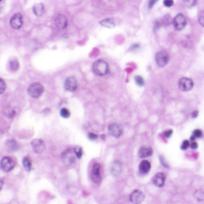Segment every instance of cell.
<instances>
[{"label":"cell","mask_w":204,"mask_h":204,"mask_svg":"<svg viewBox=\"0 0 204 204\" xmlns=\"http://www.w3.org/2000/svg\"><path fill=\"white\" fill-rule=\"evenodd\" d=\"M109 70V64L102 59L96 61L92 65V71L98 76H104L106 75Z\"/></svg>","instance_id":"obj_1"},{"label":"cell","mask_w":204,"mask_h":204,"mask_svg":"<svg viewBox=\"0 0 204 204\" xmlns=\"http://www.w3.org/2000/svg\"><path fill=\"white\" fill-rule=\"evenodd\" d=\"M45 88L40 83H33L30 85L28 88V93L34 98H38L43 94Z\"/></svg>","instance_id":"obj_2"},{"label":"cell","mask_w":204,"mask_h":204,"mask_svg":"<svg viewBox=\"0 0 204 204\" xmlns=\"http://www.w3.org/2000/svg\"><path fill=\"white\" fill-rule=\"evenodd\" d=\"M0 166L1 169L4 172H8L14 168L15 166V163L12 158L6 156L2 158L1 160Z\"/></svg>","instance_id":"obj_3"},{"label":"cell","mask_w":204,"mask_h":204,"mask_svg":"<svg viewBox=\"0 0 204 204\" xmlns=\"http://www.w3.org/2000/svg\"><path fill=\"white\" fill-rule=\"evenodd\" d=\"M155 61L159 67H164L169 61V55L165 51H159L156 54Z\"/></svg>","instance_id":"obj_4"},{"label":"cell","mask_w":204,"mask_h":204,"mask_svg":"<svg viewBox=\"0 0 204 204\" xmlns=\"http://www.w3.org/2000/svg\"><path fill=\"white\" fill-rule=\"evenodd\" d=\"M173 24L176 31H180L183 30L186 25V20L185 16L181 13L178 14L173 20Z\"/></svg>","instance_id":"obj_5"},{"label":"cell","mask_w":204,"mask_h":204,"mask_svg":"<svg viewBox=\"0 0 204 204\" xmlns=\"http://www.w3.org/2000/svg\"><path fill=\"white\" fill-rule=\"evenodd\" d=\"M194 83L190 78L183 77L179 80V86L180 89L184 92L189 91L193 88Z\"/></svg>","instance_id":"obj_6"},{"label":"cell","mask_w":204,"mask_h":204,"mask_svg":"<svg viewBox=\"0 0 204 204\" xmlns=\"http://www.w3.org/2000/svg\"><path fill=\"white\" fill-rule=\"evenodd\" d=\"M91 179L92 181L96 184H99L101 182V166L99 164H94V165L92 166L91 171Z\"/></svg>","instance_id":"obj_7"},{"label":"cell","mask_w":204,"mask_h":204,"mask_svg":"<svg viewBox=\"0 0 204 204\" xmlns=\"http://www.w3.org/2000/svg\"><path fill=\"white\" fill-rule=\"evenodd\" d=\"M74 154V152L72 151V149H67L62 153V160L66 165L72 164L76 159Z\"/></svg>","instance_id":"obj_8"},{"label":"cell","mask_w":204,"mask_h":204,"mask_svg":"<svg viewBox=\"0 0 204 204\" xmlns=\"http://www.w3.org/2000/svg\"><path fill=\"white\" fill-rule=\"evenodd\" d=\"M78 82L74 77H68L66 78L64 83V88L71 92H74L77 88Z\"/></svg>","instance_id":"obj_9"},{"label":"cell","mask_w":204,"mask_h":204,"mask_svg":"<svg viewBox=\"0 0 204 204\" xmlns=\"http://www.w3.org/2000/svg\"><path fill=\"white\" fill-rule=\"evenodd\" d=\"M11 27L14 30H18L23 25V16L20 13H16L11 18L10 20Z\"/></svg>","instance_id":"obj_10"},{"label":"cell","mask_w":204,"mask_h":204,"mask_svg":"<svg viewBox=\"0 0 204 204\" xmlns=\"http://www.w3.org/2000/svg\"><path fill=\"white\" fill-rule=\"evenodd\" d=\"M108 130L110 135L115 138H119L123 134V129L117 123H113L110 124L109 126Z\"/></svg>","instance_id":"obj_11"},{"label":"cell","mask_w":204,"mask_h":204,"mask_svg":"<svg viewBox=\"0 0 204 204\" xmlns=\"http://www.w3.org/2000/svg\"><path fill=\"white\" fill-rule=\"evenodd\" d=\"M144 194L140 190H135L131 193L129 196V199L131 202L134 204H141L144 201Z\"/></svg>","instance_id":"obj_12"},{"label":"cell","mask_w":204,"mask_h":204,"mask_svg":"<svg viewBox=\"0 0 204 204\" xmlns=\"http://www.w3.org/2000/svg\"><path fill=\"white\" fill-rule=\"evenodd\" d=\"M33 150L36 153L40 154L44 152L46 149L45 142L40 139H35L31 142Z\"/></svg>","instance_id":"obj_13"},{"label":"cell","mask_w":204,"mask_h":204,"mask_svg":"<svg viewBox=\"0 0 204 204\" xmlns=\"http://www.w3.org/2000/svg\"><path fill=\"white\" fill-rule=\"evenodd\" d=\"M55 24L59 30H64L67 27L68 20L64 15L59 14L55 19Z\"/></svg>","instance_id":"obj_14"},{"label":"cell","mask_w":204,"mask_h":204,"mask_svg":"<svg viewBox=\"0 0 204 204\" xmlns=\"http://www.w3.org/2000/svg\"><path fill=\"white\" fill-rule=\"evenodd\" d=\"M110 171L113 176L118 177L121 174L122 171V164L121 162L118 160L113 161L111 164Z\"/></svg>","instance_id":"obj_15"},{"label":"cell","mask_w":204,"mask_h":204,"mask_svg":"<svg viewBox=\"0 0 204 204\" xmlns=\"http://www.w3.org/2000/svg\"><path fill=\"white\" fill-rule=\"evenodd\" d=\"M153 154V149L151 146L144 145L139 148L138 155L140 158H146Z\"/></svg>","instance_id":"obj_16"},{"label":"cell","mask_w":204,"mask_h":204,"mask_svg":"<svg viewBox=\"0 0 204 204\" xmlns=\"http://www.w3.org/2000/svg\"><path fill=\"white\" fill-rule=\"evenodd\" d=\"M165 179L166 177L164 173L159 172L153 177V183L154 185L158 187H162L165 185Z\"/></svg>","instance_id":"obj_17"},{"label":"cell","mask_w":204,"mask_h":204,"mask_svg":"<svg viewBox=\"0 0 204 204\" xmlns=\"http://www.w3.org/2000/svg\"><path fill=\"white\" fill-rule=\"evenodd\" d=\"M151 164L147 160H142L139 165V171L142 174H146L150 171Z\"/></svg>","instance_id":"obj_18"},{"label":"cell","mask_w":204,"mask_h":204,"mask_svg":"<svg viewBox=\"0 0 204 204\" xmlns=\"http://www.w3.org/2000/svg\"><path fill=\"white\" fill-rule=\"evenodd\" d=\"M7 150L9 152H14L19 149V145L14 140H8L6 142Z\"/></svg>","instance_id":"obj_19"},{"label":"cell","mask_w":204,"mask_h":204,"mask_svg":"<svg viewBox=\"0 0 204 204\" xmlns=\"http://www.w3.org/2000/svg\"><path fill=\"white\" fill-rule=\"evenodd\" d=\"M32 10L34 14L39 18L45 13V6L42 3H37L33 6Z\"/></svg>","instance_id":"obj_20"},{"label":"cell","mask_w":204,"mask_h":204,"mask_svg":"<svg viewBox=\"0 0 204 204\" xmlns=\"http://www.w3.org/2000/svg\"><path fill=\"white\" fill-rule=\"evenodd\" d=\"M99 24L104 27L108 28H113L115 25V21L111 18L103 19L101 21H100Z\"/></svg>","instance_id":"obj_21"},{"label":"cell","mask_w":204,"mask_h":204,"mask_svg":"<svg viewBox=\"0 0 204 204\" xmlns=\"http://www.w3.org/2000/svg\"><path fill=\"white\" fill-rule=\"evenodd\" d=\"M23 166L27 171H30L32 169V162L28 157H24L22 160Z\"/></svg>","instance_id":"obj_22"},{"label":"cell","mask_w":204,"mask_h":204,"mask_svg":"<svg viewBox=\"0 0 204 204\" xmlns=\"http://www.w3.org/2000/svg\"><path fill=\"white\" fill-rule=\"evenodd\" d=\"M160 22L162 25L168 26L170 25L173 22H172V18H171V16L168 14L163 17Z\"/></svg>","instance_id":"obj_23"},{"label":"cell","mask_w":204,"mask_h":204,"mask_svg":"<svg viewBox=\"0 0 204 204\" xmlns=\"http://www.w3.org/2000/svg\"><path fill=\"white\" fill-rule=\"evenodd\" d=\"M9 65L11 70L13 71L17 70L19 68V64L17 60L13 59L9 61Z\"/></svg>","instance_id":"obj_24"},{"label":"cell","mask_w":204,"mask_h":204,"mask_svg":"<svg viewBox=\"0 0 204 204\" xmlns=\"http://www.w3.org/2000/svg\"><path fill=\"white\" fill-rule=\"evenodd\" d=\"M60 115H61V116L62 117L65 118V119H68V118H69L70 117V111H69L68 109H66V108H62L61 110Z\"/></svg>","instance_id":"obj_25"},{"label":"cell","mask_w":204,"mask_h":204,"mask_svg":"<svg viewBox=\"0 0 204 204\" xmlns=\"http://www.w3.org/2000/svg\"><path fill=\"white\" fill-rule=\"evenodd\" d=\"M74 152L75 154L76 155L77 158L78 159H81L83 155V150H82V148L78 146H77L76 147H74Z\"/></svg>","instance_id":"obj_26"},{"label":"cell","mask_w":204,"mask_h":204,"mask_svg":"<svg viewBox=\"0 0 204 204\" xmlns=\"http://www.w3.org/2000/svg\"><path fill=\"white\" fill-rule=\"evenodd\" d=\"M195 197L198 201H204V191L201 190L196 191L195 193Z\"/></svg>","instance_id":"obj_27"},{"label":"cell","mask_w":204,"mask_h":204,"mask_svg":"<svg viewBox=\"0 0 204 204\" xmlns=\"http://www.w3.org/2000/svg\"><path fill=\"white\" fill-rule=\"evenodd\" d=\"M134 79H135V83L138 86L142 87V86H143L144 85L145 82H144V78L140 76H137L135 77Z\"/></svg>","instance_id":"obj_28"},{"label":"cell","mask_w":204,"mask_h":204,"mask_svg":"<svg viewBox=\"0 0 204 204\" xmlns=\"http://www.w3.org/2000/svg\"><path fill=\"white\" fill-rule=\"evenodd\" d=\"M198 22L200 24V25L204 27V11H201L198 16Z\"/></svg>","instance_id":"obj_29"},{"label":"cell","mask_w":204,"mask_h":204,"mask_svg":"<svg viewBox=\"0 0 204 204\" xmlns=\"http://www.w3.org/2000/svg\"><path fill=\"white\" fill-rule=\"evenodd\" d=\"M196 1H193V0H190V1H184V4L185 6L189 7L194 6L196 4Z\"/></svg>","instance_id":"obj_30"},{"label":"cell","mask_w":204,"mask_h":204,"mask_svg":"<svg viewBox=\"0 0 204 204\" xmlns=\"http://www.w3.org/2000/svg\"><path fill=\"white\" fill-rule=\"evenodd\" d=\"M6 90V83L4 80L1 78L0 79V94H2Z\"/></svg>","instance_id":"obj_31"},{"label":"cell","mask_w":204,"mask_h":204,"mask_svg":"<svg viewBox=\"0 0 204 204\" xmlns=\"http://www.w3.org/2000/svg\"><path fill=\"white\" fill-rule=\"evenodd\" d=\"M6 114L8 117L12 118L16 115V111L14 110H13V109H10L7 111Z\"/></svg>","instance_id":"obj_32"},{"label":"cell","mask_w":204,"mask_h":204,"mask_svg":"<svg viewBox=\"0 0 204 204\" xmlns=\"http://www.w3.org/2000/svg\"><path fill=\"white\" fill-rule=\"evenodd\" d=\"M202 132L201 130L200 129H195L193 132V135L194 137H195L196 138H199L202 136Z\"/></svg>","instance_id":"obj_33"},{"label":"cell","mask_w":204,"mask_h":204,"mask_svg":"<svg viewBox=\"0 0 204 204\" xmlns=\"http://www.w3.org/2000/svg\"><path fill=\"white\" fill-rule=\"evenodd\" d=\"M190 146V143L189 141L188 140H185L183 142V144L181 146V149L183 150H185V149H187L188 147H189Z\"/></svg>","instance_id":"obj_34"},{"label":"cell","mask_w":204,"mask_h":204,"mask_svg":"<svg viewBox=\"0 0 204 204\" xmlns=\"http://www.w3.org/2000/svg\"><path fill=\"white\" fill-rule=\"evenodd\" d=\"M88 138L90 140H95L96 139L98 138V135L97 134H94L93 132H90L88 134Z\"/></svg>","instance_id":"obj_35"},{"label":"cell","mask_w":204,"mask_h":204,"mask_svg":"<svg viewBox=\"0 0 204 204\" xmlns=\"http://www.w3.org/2000/svg\"><path fill=\"white\" fill-rule=\"evenodd\" d=\"M172 132H173V131H172V129H169V130L164 131L163 134H164V137H165L166 138H168L171 137V136L172 135Z\"/></svg>","instance_id":"obj_36"},{"label":"cell","mask_w":204,"mask_h":204,"mask_svg":"<svg viewBox=\"0 0 204 204\" xmlns=\"http://www.w3.org/2000/svg\"><path fill=\"white\" fill-rule=\"evenodd\" d=\"M164 5L168 7H170L172 6L174 4V1L172 0H165L164 1Z\"/></svg>","instance_id":"obj_37"},{"label":"cell","mask_w":204,"mask_h":204,"mask_svg":"<svg viewBox=\"0 0 204 204\" xmlns=\"http://www.w3.org/2000/svg\"><path fill=\"white\" fill-rule=\"evenodd\" d=\"M190 147H191V149H193V150H196V149L198 148V143L196 142H193L191 143V145Z\"/></svg>","instance_id":"obj_38"},{"label":"cell","mask_w":204,"mask_h":204,"mask_svg":"<svg viewBox=\"0 0 204 204\" xmlns=\"http://www.w3.org/2000/svg\"><path fill=\"white\" fill-rule=\"evenodd\" d=\"M160 27V24L159 22H158L156 21V23H155V26H154V31H156L158 30L159 29Z\"/></svg>","instance_id":"obj_39"},{"label":"cell","mask_w":204,"mask_h":204,"mask_svg":"<svg viewBox=\"0 0 204 204\" xmlns=\"http://www.w3.org/2000/svg\"><path fill=\"white\" fill-rule=\"evenodd\" d=\"M156 2H157L156 1H150L149 5H148L149 8H152L153 7V6L155 4V3H156Z\"/></svg>","instance_id":"obj_40"},{"label":"cell","mask_w":204,"mask_h":204,"mask_svg":"<svg viewBox=\"0 0 204 204\" xmlns=\"http://www.w3.org/2000/svg\"><path fill=\"white\" fill-rule=\"evenodd\" d=\"M198 113H199L198 111H193V112L192 113L191 117H192L193 118H196V117L198 115Z\"/></svg>","instance_id":"obj_41"},{"label":"cell","mask_w":204,"mask_h":204,"mask_svg":"<svg viewBox=\"0 0 204 204\" xmlns=\"http://www.w3.org/2000/svg\"><path fill=\"white\" fill-rule=\"evenodd\" d=\"M195 137H194L193 135H192V136H191V138H190V140L191 141H194L195 140Z\"/></svg>","instance_id":"obj_42"},{"label":"cell","mask_w":204,"mask_h":204,"mask_svg":"<svg viewBox=\"0 0 204 204\" xmlns=\"http://www.w3.org/2000/svg\"><path fill=\"white\" fill-rule=\"evenodd\" d=\"M101 138H102L103 140H105V138H104V137H105V135H101Z\"/></svg>","instance_id":"obj_43"}]
</instances>
